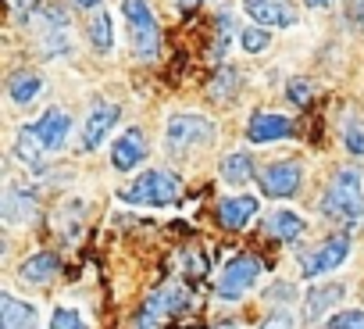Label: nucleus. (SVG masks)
I'll return each instance as SVG.
<instances>
[{
	"label": "nucleus",
	"instance_id": "11",
	"mask_svg": "<svg viewBox=\"0 0 364 329\" xmlns=\"http://www.w3.org/2000/svg\"><path fill=\"white\" fill-rule=\"evenodd\" d=\"M247 136L250 143H275V140H286L293 136V118L286 115H272V111H257L247 125Z\"/></svg>",
	"mask_w": 364,
	"mask_h": 329
},
{
	"label": "nucleus",
	"instance_id": "12",
	"mask_svg": "<svg viewBox=\"0 0 364 329\" xmlns=\"http://www.w3.org/2000/svg\"><path fill=\"white\" fill-rule=\"evenodd\" d=\"M146 157V136L139 129H125L118 140H114V150H111V161L118 172H132L136 164Z\"/></svg>",
	"mask_w": 364,
	"mask_h": 329
},
{
	"label": "nucleus",
	"instance_id": "13",
	"mask_svg": "<svg viewBox=\"0 0 364 329\" xmlns=\"http://www.w3.org/2000/svg\"><path fill=\"white\" fill-rule=\"evenodd\" d=\"M40 315H36V304H26L11 293H0V325L4 329H36Z\"/></svg>",
	"mask_w": 364,
	"mask_h": 329
},
{
	"label": "nucleus",
	"instance_id": "36",
	"mask_svg": "<svg viewBox=\"0 0 364 329\" xmlns=\"http://www.w3.org/2000/svg\"><path fill=\"white\" fill-rule=\"evenodd\" d=\"M311 8H325V4H332V0H307Z\"/></svg>",
	"mask_w": 364,
	"mask_h": 329
},
{
	"label": "nucleus",
	"instance_id": "15",
	"mask_svg": "<svg viewBox=\"0 0 364 329\" xmlns=\"http://www.w3.org/2000/svg\"><path fill=\"white\" fill-rule=\"evenodd\" d=\"M243 11L257 22V26H293L296 22V15L289 11V8H282V4H275V0H243Z\"/></svg>",
	"mask_w": 364,
	"mask_h": 329
},
{
	"label": "nucleus",
	"instance_id": "4",
	"mask_svg": "<svg viewBox=\"0 0 364 329\" xmlns=\"http://www.w3.org/2000/svg\"><path fill=\"white\" fill-rule=\"evenodd\" d=\"M186 304H190V293L182 290V283H164L143 301V311L136 315V329H157L161 318L182 311Z\"/></svg>",
	"mask_w": 364,
	"mask_h": 329
},
{
	"label": "nucleus",
	"instance_id": "35",
	"mask_svg": "<svg viewBox=\"0 0 364 329\" xmlns=\"http://www.w3.org/2000/svg\"><path fill=\"white\" fill-rule=\"evenodd\" d=\"M75 4H79V8H97L100 0H75Z\"/></svg>",
	"mask_w": 364,
	"mask_h": 329
},
{
	"label": "nucleus",
	"instance_id": "10",
	"mask_svg": "<svg viewBox=\"0 0 364 329\" xmlns=\"http://www.w3.org/2000/svg\"><path fill=\"white\" fill-rule=\"evenodd\" d=\"M346 254H350V240H346V236H332V240H325L311 258H304V276L332 272V268H339V265L346 261Z\"/></svg>",
	"mask_w": 364,
	"mask_h": 329
},
{
	"label": "nucleus",
	"instance_id": "29",
	"mask_svg": "<svg viewBox=\"0 0 364 329\" xmlns=\"http://www.w3.org/2000/svg\"><path fill=\"white\" fill-rule=\"evenodd\" d=\"M286 93H289V100H293V104H307V97L314 93V86H311L307 79H293Z\"/></svg>",
	"mask_w": 364,
	"mask_h": 329
},
{
	"label": "nucleus",
	"instance_id": "2",
	"mask_svg": "<svg viewBox=\"0 0 364 329\" xmlns=\"http://www.w3.org/2000/svg\"><path fill=\"white\" fill-rule=\"evenodd\" d=\"M122 15H125V26H129V40L136 47V58L154 61L157 58V47H161V33H157V22H154L150 4H146V0H122Z\"/></svg>",
	"mask_w": 364,
	"mask_h": 329
},
{
	"label": "nucleus",
	"instance_id": "24",
	"mask_svg": "<svg viewBox=\"0 0 364 329\" xmlns=\"http://www.w3.org/2000/svg\"><path fill=\"white\" fill-rule=\"evenodd\" d=\"M4 215H8V222H26V219L36 215V204H33L26 194L11 190V194L4 197Z\"/></svg>",
	"mask_w": 364,
	"mask_h": 329
},
{
	"label": "nucleus",
	"instance_id": "14",
	"mask_svg": "<svg viewBox=\"0 0 364 329\" xmlns=\"http://www.w3.org/2000/svg\"><path fill=\"white\" fill-rule=\"evenodd\" d=\"M343 297H346V290H343L339 283H318V286H311V290H307L304 315H307L311 322H318V318H325V315H328V308H332V304H343Z\"/></svg>",
	"mask_w": 364,
	"mask_h": 329
},
{
	"label": "nucleus",
	"instance_id": "16",
	"mask_svg": "<svg viewBox=\"0 0 364 329\" xmlns=\"http://www.w3.org/2000/svg\"><path fill=\"white\" fill-rule=\"evenodd\" d=\"M58 272H61V258H58V254H50V251L26 258V261H22V268H18L22 283H36V286L50 283V279H54Z\"/></svg>",
	"mask_w": 364,
	"mask_h": 329
},
{
	"label": "nucleus",
	"instance_id": "33",
	"mask_svg": "<svg viewBox=\"0 0 364 329\" xmlns=\"http://www.w3.org/2000/svg\"><path fill=\"white\" fill-rule=\"evenodd\" d=\"M40 4V0H8V8L15 11V15H26L29 8H36Z\"/></svg>",
	"mask_w": 364,
	"mask_h": 329
},
{
	"label": "nucleus",
	"instance_id": "26",
	"mask_svg": "<svg viewBox=\"0 0 364 329\" xmlns=\"http://www.w3.org/2000/svg\"><path fill=\"white\" fill-rule=\"evenodd\" d=\"M50 325H54V329H86V325H82V318H79L72 308H58V311H54V318H50Z\"/></svg>",
	"mask_w": 364,
	"mask_h": 329
},
{
	"label": "nucleus",
	"instance_id": "8",
	"mask_svg": "<svg viewBox=\"0 0 364 329\" xmlns=\"http://www.w3.org/2000/svg\"><path fill=\"white\" fill-rule=\"evenodd\" d=\"M261 190L268 197H293L300 194V164L296 161H275L261 172Z\"/></svg>",
	"mask_w": 364,
	"mask_h": 329
},
{
	"label": "nucleus",
	"instance_id": "34",
	"mask_svg": "<svg viewBox=\"0 0 364 329\" xmlns=\"http://www.w3.org/2000/svg\"><path fill=\"white\" fill-rule=\"evenodd\" d=\"M175 4H178L182 11H193V8H200V4H204V0H175Z\"/></svg>",
	"mask_w": 364,
	"mask_h": 329
},
{
	"label": "nucleus",
	"instance_id": "25",
	"mask_svg": "<svg viewBox=\"0 0 364 329\" xmlns=\"http://www.w3.org/2000/svg\"><path fill=\"white\" fill-rule=\"evenodd\" d=\"M240 43H243V51H250V54H264V51L272 47V36H268L264 26H250V29L240 33Z\"/></svg>",
	"mask_w": 364,
	"mask_h": 329
},
{
	"label": "nucleus",
	"instance_id": "6",
	"mask_svg": "<svg viewBox=\"0 0 364 329\" xmlns=\"http://www.w3.org/2000/svg\"><path fill=\"white\" fill-rule=\"evenodd\" d=\"M261 272H264V265H261V258H254V254H236V258H229V265H225L222 276H218V297H222V301H240V297L257 283Z\"/></svg>",
	"mask_w": 364,
	"mask_h": 329
},
{
	"label": "nucleus",
	"instance_id": "23",
	"mask_svg": "<svg viewBox=\"0 0 364 329\" xmlns=\"http://www.w3.org/2000/svg\"><path fill=\"white\" fill-rule=\"evenodd\" d=\"M15 154L22 157V164H33V169H40V164H43V143L36 140V132L26 125L22 132H18V143H15Z\"/></svg>",
	"mask_w": 364,
	"mask_h": 329
},
{
	"label": "nucleus",
	"instance_id": "28",
	"mask_svg": "<svg viewBox=\"0 0 364 329\" xmlns=\"http://www.w3.org/2000/svg\"><path fill=\"white\" fill-rule=\"evenodd\" d=\"M232 40V19L229 15H218V40H215V58L225 54V43Z\"/></svg>",
	"mask_w": 364,
	"mask_h": 329
},
{
	"label": "nucleus",
	"instance_id": "21",
	"mask_svg": "<svg viewBox=\"0 0 364 329\" xmlns=\"http://www.w3.org/2000/svg\"><path fill=\"white\" fill-rule=\"evenodd\" d=\"M264 229H268L272 236H279V240H296V236L304 233V219H300L296 212H275V215L264 222Z\"/></svg>",
	"mask_w": 364,
	"mask_h": 329
},
{
	"label": "nucleus",
	"instance_id": "9",
	"mask_svg": "<svg viewBox=\"0 0 364 329\" xmlns=\"http://www.w3.org/2000/svg\"><path fill=\"white\" fill-rule=\"evenodd\" d=\"M29 129L36 132V140L43 143V150H61V147L68 143L72 118H68V111H61V108H50V111H43V118H40V122H33Z\"/></svg>",
	"mask_w": 364,
	"mask_h": 329
},
{
	"label": "nucleus",
	"instance_id": "31",
	"mask_svg": "<svg viewBox=\"0 0 364 329\" xmlns=\"http://www.w3.org/2000/svg\"><path fill=\"white\" fill-rule=\"evenodd\" d=\"M257 329H293V318L289 315H268Z\"/></svg>",
	"mask_w": 364,
	"mask_h": 329
},
{
	"label": "nucleus",
	"instance_id": "22",
	"mask_svg": "<svg viewBox=\"0 0 364 329\" xmlns=\"http://www.w3.org/2000/svg\"><path fill=\"white\" fill-rule=\"evenodd\" d=\"M240 83H243V79H240V72H236V68H222V72L211 79L208 97H211V100H218V104H222V100H232V97L240 93Z\"/></svg>",
	"mask_w": 364,
	"mask_h": 329
},
{
	"label": "nucleus",
	"instance_id": "3",
	"mask_svg": "<svg viewBox=\"0 0 364 329\" xmlns=\"http://www.w3.org/2000/svg\"><path fill=\"white\" fill-rule=\"evenodd\" d=\"M178 194H182L178 176L154 169V172H143L129 190H122V201H125V204H150V208H164V204H175V201H178Z\"/></svg>",
	"mask_w": 364,
	"mask_h": 329
},
{
	"label": "nucleus",
	"instance_id": "19",
	"mask_svg": "<svg viewBox=\"0 0 364 329\" xmlns=\"http://www.w3.org/2000/svg\"><path fill=\"white\" fill-rule=\"evenodd\" d=\"M40 90H43V79H40L36 72H15V75L8 79V97H11L15 104H33Z\"/></svg>",
	"mask_w": 364,
	"mask_h": 329
},
{
	"label": "nucleus",
	"instance_id": "18",
	"mask_svg": "<svg viewBox=\"0 0 364 329\" xmlns=\"http://www.w3.org/2000/svg\"><path fill=\"white\" fill-rule=\"evenodd\" d=\"M222 179H225L229 187H243V183H250V179H254V157H250L247 150L229 154V157L222 161Z\"/></svg>",
	"mask_w": 364,
	"mask_h": 329
},
{
	"label": "nucleus",
	"instance_id": "5",
	"mask_svg": "<svg viewBox=\"0 0 364 329\" xmlns=\"http://www.w3.org/2000/svg\"><path fill=\"white\" fill-rule=\"evenodd\" d=\"M215 140V122L204 118V115H171L168 118V132H164V143L168 150H190L197 143H211Z\"/></svg>",
	"mask_w": 364,
	"mask_h": 329
},
{
	"label": "nucleus",
	"instance_id": "20",
	"mask_svg": "<svg viewBox=\"0 0 364 329\" xmlns=\"http://www.w3.org/2000/svg\"><path fill=\"white\" fill-rule=\"evenodd\" d=\"M90 43H93L97 54H107V51L114 47V15L97 11V15L90 19Z\"/></svg>",
	"mask_w": 364,
	"mask_h": 329
},
{
	"label": "nucleus",
	"instance_id": "1",
	"mask_svg": "<svg viewBox=\"0 0 364 329\" xmlns=\"http://www.w3.org/2000/svg\"><path fill=\"white\" fill-rule=\"evenodd\" d=\"M321 212L332 222H346V226L360 222V215H364V176H360V169L336 172V179L328 183V190L321 197Z\"/></svg>",
	"mask_w": 364,
	"mask_h": 329
},
{
	"label": "nucleus",
	"instance_id": "7",
	"mask_svg": "<svg viewBox=\"0 0 364 329\" xmlns=\"http://www.w3.org/2000/svg\"><path fill=\"white\" fill-rule=\"evenodd\" d=\"M118 118H122V108H118V104H111V100H97V104L90 108V115H86L82 150H97V147L107 140V132L114 129Z\"/></svg>",
	"mask_w": 364,
	"mask_h": 329
},
{
	"label": "nucleus",
	"instance_id": "27",
	"mask_svg": "<svg viewBox=\"0 0 364 329\" xmlns=\"http://www.w3.org/2000/svg\"><path fill=\"white\" fill-rule=\"evenodd\" d=\"M332 329H364V311H339L328 322Z\"/></svg>",
	"mask_w": 364,
	"mask_h": 329
},
{
	"label": "nucleus",
	"instance_id": "30",
	"mask_svg": "<svg viewBox=\"0 0 364 329\" xmlns=\"http://www.w3.org/2000/svg\"><path fill=\"white\" fill-rule=\"evenodd\" d=\"M343 143H346V150H350V154H357V157L364 154V132H360V129L343 132Z\"/></svg>",
	"mask_w": 364,
	"mask_h": 329
},
{
	"label": "nucleus",
	"instance_id": "32",
	"mask_svg": "<svg viewBox=\"0 0 364 329\" xmlns=\"http://www.w3.org/2000/svg\"><path fill=\"white\" fill-rule=\"evenodd\" d=\"M350 22L364 33V0H350Z\"/></svg>",
	"mask_w": 364,
	"mask_h": 329
},
{
	"label": "nucleus",
	"instance_id": "17",
	"mask_svg": "<svg viewBox=\"0 0 364 329\" xmlns=\"http://www.w3.org/2000/svg\"><path fill=\"white\" fill-rule=\"evenodd\" d=\"M257 215V197H229L218 204V222L225 229H243Z\"/></svg>",
	"mask_w": 364,
	"mask_h": 329
}]
</instances>
